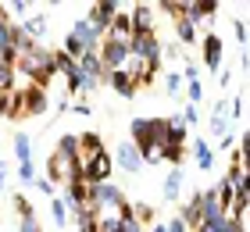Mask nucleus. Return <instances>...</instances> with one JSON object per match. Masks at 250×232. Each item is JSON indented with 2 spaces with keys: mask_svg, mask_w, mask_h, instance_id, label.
I'll use <instances>...</instances> for the list:
<instances>
[{
  "mask_svg": "<svg viewBox=\"0 0 250 232\" xmlns=\"http://www.w3.org/2000/svg\"><path fill=\"white\" fill-rule=\"evenodd\" d=\"M18 232H43V229H40V222L32 214H25V218H21V225H18Z\"/></svg>",
  "mask_w": 250,
  "mask_h": 232,
  "instance_id": "nucleus-35",
  "label": "nucleus"
},
{
  "mask_svg": "<svg viewBox=\"0 0 250 232\" xmlns=\"http://www.w3.org/2000/svg\"><path fill=\"white\" fill-rule=\"evenodd\" d=\"M129 57H136V61H143L146 68H161V43H157L154 32H132L129 40Z\"/></svg>",
  "mask_w": 250,
  "mask_h": 232,
  "instance_id": "nucleus-3",
  "label": "nucleus"
},
{
  "mask_svg": "<svg viewBox=\"0 0 250 232\" xmlns=\"http://www.w3.org/2000/svg\"><path fill=\"white\" fill-rule=\"evenodd\" d=\"M4 15H7V11H4V4H0V18H4Z\"/></svg>",
  "mask_w": 250,
  "mask_h": 232,
  "instance_id": "nucleus-45",
  "label": "nucleus"
},
{
  "mask_svg": "<svg viewBox=\"0 0 250 232\" xmlns=\"http://www.w3.org/2000/svg\"><path fill=\"white\" fill-rule=\"evenodd\" d=\"M165 232H189V229H186L183 222H179V214H175V218H168V225H165Z\"/></svg>",
  "mask_w": 250,
  "mask_h": 232,
  "instance_id": "nucleus-39",
  "label": "nucleus"
},
{
  "mask_svg": "<svg viewBox=\"0 0 250 232\" xmlns=\"http://www.w3.org/2000/svg\"><path fill=\"white\" fill-rule=\"evenodd\" d=\"M43 111H47V89L43 86L18 89V118L21 114H43Z\"/></svg>",
  "mask_w": 250,
  "mask_h": 232,
  "instance_id": "nucleus-7",
  "label": "nucleus"
},
{
  "mask_svg": "<svg viewBox=\"0 0 250 232\" xmlns=\"http://www.w3.org/2000/svg\"><path fill=\"white\" fill-rule=\"evenodd\" d=\"M175 32H179V43H183V46L197 43V25H189L186 18H179V21H175Z\"/></svg>",
  "mask_w": 250,
  "mask_h": 232,
  "instance_id": "nucleus-27",
  "label": "nucleus"
},
{
  "mask_svg": "<svg viewBox=\"0 0 250 232\" xmlns=\"http://www.w3.org/2000/svg\"><path fill=\"white\" fill-rule=\"evenodd\" d=\"M186 100H189V104H197V107H200V100H204V86H200V79H197V83H189V86H186Z\"/></svg>",
  "mask_w": 250,
  "mask_h": 232,
  "instance_id": "nucleus-29",
  "label": "nucleus"
},
{
  "mask_svg": "<svg viewBox=\"0 0 250 232\" xmlns=\"http://www.w3.org/2000/svg\"><path fill=\"white\" fill-rule=\"evenodd\" d=\"M232 29H236V40H240V43H247V25H243V21H236Z\"/></svg>",
  "mask_w": 250,
  "mask_h": 232,
  "instance_id": "nucleus-41",
  "label": "nucleus"
},
{
  "mask_svg": "<svg viewBox=\"0 0 250 232\" xmlns=\"http://www.w3.org/2000/svg\"><path fill=\"white\" fill-rule=\"evenodd\" d=\"M75 68H79V75H86V79H97V83L104 79V68H100V57L97 54H83L75 61Z\"/></svg>",
  "mask_w": 250,
  "mask_h": 232,
  "instance_id": "nucleus-18",
  "label": "nucleus"
},
{
  "mask_svg": "<svg viewBox=\"0 0 250 232\" xmlns=\"http://www.w3.org/2000/svg\"><path fill=\"white\" fill-rule=\"evenodd\" d=\"M15 75H25V83L47 89V83L54 79V61H50V50H43V46H32L29 54L15 57Z\"/></svg>",
  "mask_w": 250,
  "mask_h": 232,
  "instance_id": "nucleus-1",
  "label": "nucleus"
},
{
  "mask_svg": "<svg viewBox=\"0 0 250 232\" xmlns=\"http://www.w3.org/2000/svg\"><path fill=\"white\" fill-rule=\"evenodd\" d=\"M97 57H100V68H104V72H118V68H125V61H129V46L104 40L97 46Z\"/></svg>",
  "mask_w": 250,
  "mask_h": 232,
  "instance_id": "nucleus-5",
  "label": "nucleus"
},
{
  "mask_svg": "<svg viewBox=\"0 0 250 232\" xmlns=\"http://www.w3.org/2000/svg\"><path fill=\"white\" fill-rule=\"evenodd\" d=\"M129 25H132V32H154V7L150 4H136L129 11Z\"/></svg>",
  "mask_w": 250,
  "mask_h": 232,
  "instance_id": "nucleus-13",
  "label": "nucleus"
},
{
  "mask_svg": "<svg viewBox=\"0 0 250 232\" xmlns=\"http://www.w3.org/2000/svg\"><path fill=\"white\" fill-rule=\"evenodd\" d=\"M58 154H61V157H75V161H79V136H61Z\"/></svg>",
  "mask_w": 250,
  "mask_h": 232,
  "instance_id": "nucleus-28",
  "label": "nucleus"
},
{
  "mask_svg": "<svg viewBox=\"0 0 250 232\" xmlns=\"http://www.w3.org/2000/svg\"><path fill=\"white\" fill-rule=\"evenodd\" d=\"M104 150V139H100L97 132H83L79 136V161H89L93 154H100Z\"/></svg>",
  "mask_w": 250,
  "mask_h": 232,
  "instance_id": "nucleus-17",
  "label": "nucleus"
},
{
  "mask_svg": "<svg viewBox=\"0 0 250 232\" xmlns=\"http://www.w3.org/2000/svg\"><path fill=\"white\" fill-rule=\"evenodd\" d=\"M32 186H36L40 193H47V196H54V182H50V179H40V175H36V182H32Z\"/></svg>",
  "mask_w": 250,
  "mask_h": 232,
  "instance_id": "nucleus-37",
  "label": "nucleus"
},
{
  "mask_svg": "<svg viewBox=\"0 0 250 232\" xmlns=\"http://www.w3.org/2000/svg\"><path fill=\"white\" fill-rule=\"evenodd\" d=\"M125 204V196L115 182H97L89 186V211L97 214H118V207Z\"/></svg>",
  "mask_w": 250,
  "mask_h": 232,
  "instance_id": "nucleus-2",
  "label": "nucleus"
},
{
  "mask_svg": "<svg viewBox=\"0 0 250 232\" xmlns=\"http://www.w3.org/2000/svg\"><path fill=\"white\" fill-rule=\"evenodd\" d=\"M214 11H218L214 0H193V4H186L183 18L189 21V25H197V21H204V18H214Z\"/></svg>",
  "mask_w": 250,
  "mask_h": 232,
  "instance_id": "nucleus-14",
  "label": "nucleus"
},
{
  "mask_svg": "<svg viewBox=\"0 0 250 232\" xmlns=\"http://www.w3.org/2000/svg\"><path fill=\"white\" fill-rule=\"evenodd\" d=\"M179 193H183V171L172 168L168 179H165V196H168V200H179Z\"/></svg>",
  "mask_w": 250,
  "mask_h": 232,
  "instance_id": "nucleus-25",
  "label": "nucleus"
},
{
  "mask_svg": "<svg viewBox=\"0 0 250 232\" xmlns=\"http://www.w3.org/2000/svg\"><path fill=\"white\" fill-rule=\"evenodd\" d=\"M72 111H75V114H83V118H86V114H89V104H83V100H79V104H72Z\"/></svg>",
  "mask_w": 250,
  "mask_h": 232,
  "instance_id": "nucleus-42",
  "label": "nucleus"
},
{
  "mask_svg": "<svg viewBox=\"0 0 250 232\" xmlns=\"http://www.w3.org/2000/svg\"><path fill=\"white\" fill-rule=\"evenodd\" d=\"M136 150H140L143 165H161V161H165V143H161V139H146V143H140Z\"/></svg>",
  "mask_w": 250,
  "mask_h": 232,
  "instance_id": "nucleus-16",
  "label": "nucleus"
},
{
  "mask_svg": "<svg viewBox=\"0 0 250 232\" xmlns=\"http://www.w3.org/2000/svg\"><path fill=\"white\" fill-rule=\"evenodd\" d=\"M50 218H54V225H58V229L68 225V207H64L61 196H50Z\"/></svg>",
  "mask_w": 250,
  "mask_h": 232,
  "instance_id": "nucleus-26",
  "label": "nucleus"
},
{
  "mask_svg": "<svg viewBox=\"0 0 250 232\" xmlns=\"http://www.w3.org/2000/svg\"><path fill=\"white\" fill-rule=\"evenodd\" d=\"M0 114H4V118H18V89L0 93Z\"/></svg>",
  "mask_w": 250,
  "mask_h": 232,
  "instance_id": "nucleus-23",
  "label": "nucleus"
},
{
  "mask_svg": "<svg viewBox=\"0 0 250 232\" xmlns=\"http://www.w3.org/2000/svg\"><path fill=\"white\" fill-rule=\"evenodd\" d=\"M193 157H197V168H200V171H211V168H214V154H211V147L204 143V139L193 143Z\"/></svg>",
  "mask_w": 250,
  "mask_h": 232,
  "instance_id": "nucleus-21",
  "label": "nucleus"
},
{
  "mask_svg": "<svg viewBox=\"0 0 250 232\" xmlns=\"http://www.w3.org/2000/svg\"><path fill=\"white\" fill-rule=\"evenodd\" d=\"M4 179H7V165L0 161V186H4Z\"/></svg>",
  "mask_w": 250,
  "mask_h": 232,
  "instance_id": "nucleus-43",
  "label": "nucleus"
},
{
  "mask_svg": "<svg viewBox=\"0 0 250 232\" xmlns=\"http://www.w3.org/2000/svg\"><path fill=\"white\" fill-rule=\"evenodd\" d=\"M179 79H189V83H197V64L186 61V64H183V72H179Z\"/></svg>",
  "mask_w": 250,
  "mask_h": 232,
  "instance_id": "nucleus-36",
  "label": "nucleus"
},
{
  "mask_svg": "<svg viewBox=\"0 0 250 232\" xmlns=\"http://www.w3.org/2000/svg\"><path fill=\"white\" fill-rule=\"evenodd\" d=\"M15 157H18V165L32 161V139L25 132H15Z\"/></svg>",
  "mask_w": 250,
  "mask_h": 232,
  "instance_id": "nucleus-24",
  "label": "nucleus"
},
{
  "mask_svg": "<svg viewBox=\"0 0 250 232\" xmlns=\"http://www.w3.org/2000/svg\"><path fill=\"white\" fill-rule=\"evenodd\" d=\"M214 114H218V118H232V114H229V100H218V104H214Z\"/></svg>",
  "mask_w": 250,
  "mask_h": 232,
  "instance_id": "nucleus-40",
  "label": "nucleus"
},
{
  "mask_svg": "<svg viewBox=\"0 0 250 232\" xmlns=\"http://www.w3.org/2000/svg\"><path fill=\"white\" fill-rule=\"evenodd\" d=\"M183 157H186V147H165V161H172V165H179Z\"/></svg>",
  "mask_w": 250,
  "mask_h": 232,
  "instance_id": "nucleus-33",
  "label": "nucleus"
},
{
  "mask_svg": "<svg viewBox=\"0 0 250 232\" xmlns=\"http://www.w3.org/2000/svg\"><path fill=\"white\" fill-rule=\"evenodd\" d=\"M115 161H118L122 171H129V175H136V171L143 168V157H140V150H136V143H118Z\"/></svg>",
  "mask_w": 250,
  "mask_h": 232,
  "instance_id": "nucleus-9",
  "label": "nucleus"
},
{
  "mask_svg": "<svg viewBox=\"0 0 250 232\" xmlns=\"http://www.w3.org/2000/svg\"><path fill=\"white\" fill-rule=\"evenodd\" d=\"M18 179L25 182V186H32V182H36V168H32V161H25V165H18Z\"/></svg>",
  "mask_w": 250,
  "mask_h": 232,
  "instance_id": "nucleus-31",
  "label": "nucleus"
},
{
  "mask_svg": "<svg viewBox=\"0 0 250 232\" xmlns=\"http://www.w3.org/2000/svg\"><path fill=\"white\" fill-rule=\"evenodd\" d=\"M179 222H183L186 229H197V225H200V193L189 196V204L179 211Z\"/></svg>",
  "mask_w": 250,
  "mask_h": 232,
  "instance_id": "nucleus-19",
  "label": "nucleus"
},
{
  "mask_svg": "<svg viewBox=\"0 0 250 232\" xmlns=\"http://www.w3.org/2000/svg\"><path fill=\"white\" fill-rule=\"evenodd\" d=\"M72 40H79V46H83L86 54H97V46L104 43V32H100L89 18H79L75 25H72V32H68Z\"/></svg>",
  "mask_w": 250,
  "mask_h": 232,
  "instance_id": "nucleus-4",
  "label": "nucleus"
},
{
  "mask_svg": "<svg viewBox=\"0 0 250 232\" xmlns=\"http://www.w3.org/2000/svg\"><path fill=\"white\" fill-rule=\"evenodd\" d=\"M104 40L129 46V40H132V25H129V15H125V11H118V15H115V21H111L107 32H104Z\"/></svg>",
  "mask_w": 250,
  "mask_h": 232,
  "instance_id": "nucleus-11",
  "label": "nucleus"
},
{
  "mask_svg": "<svg viewBox=\"0 0 250 232\" xmlns=\"http://www.w3.org/2000/svg\"><path fill=\"white\" fill-rule=\"evenodd\" d=\"M200 43H204V64L218 72V68H222V50H225L222 36H214V32H211V36H204Z\"/></svg>",
  "mask_w": 250,
  "mask_h": 232,
  "instance_id": "nucleus-15",
  "label": "nucleus"
},
{
  "mask_svg": "<svg viewBox=\"0 0 250 232\" xmlns=\"http://www.w3.org/2000/svg\"><path fill=\"white\" fill-rule=\"evenodd\" d=\"M211 132H214V136H225V132H229V118H218V114H211Z\"/></svg>",
  "mask_w": 250,
  "mask_h": 232,
  "instance_id": "nucleus-32",
  "label": "nucleus"
},
{
  "mask_svg": "<svg viewBox=\"0 0 250 232\" xmlns=\"http://www.w3.org/2000/svg\"><path fill=\"white\" fill-rule=\"evenodd\" d=\"M61 200H64L68 211H83V207H89V186H86V182H79V179H75V182H68Z\"/></svg>",
  "mask_w": 250,
  "mask_h": 232,
  "instance_id": "nucleus-8",
  "label": "nucleus"
},
{
  "mask_svg": "<svg viewBox=\"0 0 250 232\" xmlns=\"http://www.w3.org/2000/svg\"><path fill=\"white\" fill-rule=\"evenodd\" d=\"M4 11H15V15L29 18V4H25V0H15V4H11V7H4Z\"/></svg>",
  "mask_w": 250,
  "mask_h": 232,
  "instance_id": "nucleus-38",
  "label": "nucleus"
},
{
  "mask_svg": "<svg viewBox=\"0 0 250 232\" xmlns=\"http://www.w3.org/2000/svg\"><path fill=\"white\" fill-rule=\"evenodd\" d=\"M161 11H168V18H183V11H186V4H179V0H165V4H161Z\"/></svg>",
  "mask_w": 250,
  "mask_h": 232,
  "instance_id": "nucleus-30",
  "label": "nucleus"
},
{
  "mask_svg": "<svg viewBox=\"0 0 250 232\" xmlns=\"http://www.w3.org/2000/svg\"><path fill=\"white\" fill-rule=\"evenodd\" d=\"M21 32H25L29 40H40L43 32H47V18L43 15H29L25 21H21Z\"/></svg>",
  "mask_w": 250,
  "mask_h": 232,
  "instance_id": "nucleus-22",
  "label": "nucleus"
},
{
  "mask_svg": "<svg viewBox=\"0 0 250 232\" xmlns=\"http://www.w3.org/2000/svg\"><path fill=\"white\" fill-rule=\"evenodd\" d=\"M150 232H165V225H154V229H150Z\"/></svg>",
  "mask_w": 250,
  "mask_h": 232,
  "instance_id": "nucleus-44",
  "label": "nucleus"
},
{
  "mask_svg": "<svg viewBox=\"0 0 250 232\" xmlns=\"http://www.w3.org/2000/svg\"><path fill=\"white\" fill-rule=\"evenodd\" d=\"M47 171H50V182H61V186H68V182H75V179H79V161H75V157L50 154V161H47Z\"/></svg>",
  "mask_w": 250,
  "mask_h": 232,
  "instance_id": "nucleus-6",
  "label": "nucleus"
},
{
  "mask_svg": "<svg viewBox=\"0 0 250 232\" xmlns=\"http://www.w3.org/2000/svg\"><path fill=\"white\" fill-rule=\"evenodd\" d=\"M165 86H168V93H179V89H183V79H179V72H168V75H165Z\"/></svg>",
  "mask_w": 250,
  "mask_h": 232,
  "instance_id": "nucleus-34",
  "label": "nucleus"
},
{
  "mask_svg": "<svg viewBox=\"0 0 250 232\" xmlns=\"http://www.w3.org/2000/svg\"><path fill=\"white\" fill-rule=\"evenodd\" d=\"M100 83H107V86L115 89L118 97H125V100L136 97V83H132V75H129V72H122V68H118V72H104V79H100Z\"/></svg>",
  "mask_w": 250,
  "mask_h": 232,
  "instance_id": "nucleus-12",
  "label": "nucleus"
},
{
  "mask_svg": "<svg viewBox=\"0 0 250 232\" xmlns=\"http://www.w3.org/2000/svg\"><path fill=\"white\" fill-rule=\"evenodd\" d=\"M146 139H154V118H132V143L140 147Z\"/></svg>",
  "mask_w": 250,
  "mask_h": 232,
  "instance_id": "nucleus-20",
  "label": "nucleus"
},
{
  "mask_svg": "<svg viewBox=\"0 0 250 232\" xmlns=\"http://www.w3.org/2000/svg\"><path fill=\"white\" fill-rule=\"evenodd\" d=\"M115 15H118V4H115V0H100V4L89 7V15H86V18L93 21L100 32H107V25L115 21Z\"/></svg>",
  "mask_w": 250,
  "mask_h": 232,
  "instance_id": "nucleus-10",
  "label": "nucleus"
}]
</instances>
